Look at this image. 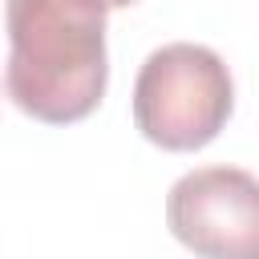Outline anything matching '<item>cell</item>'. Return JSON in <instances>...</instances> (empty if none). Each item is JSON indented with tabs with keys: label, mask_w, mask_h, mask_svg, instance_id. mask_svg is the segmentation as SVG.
I'll use <instances>...</instances> for the list:
<instances>
[{
	"label": "cell",
	"mask_w": 259,
	"mask_h": 259,
	"mask_svg": "<svg viewBox=\"0 0 259 259\" xmlns=\"http://www.w3.org/2000/svg\"><path fill=\"white\" fill-rule=\"evenodd\" d=\"M105 12H113L109 0H4V85L20 113L73 125L101 105L109 81Z\"/></svg>",
	"instance_id": "cell-1"
},
{
	"label": "cell",
	"mask_w": 259,
	"mask_h": 259,
	"mask_svg": "<svg viewBox=\"0 0 259 259\" xmlns=\"http://www.w3.org/2000/svg\"><path fill=\"white\" fill-rule=\"evenodd\" d=\"M235 109V81L227 61L190 40L154 49L134 81V125L146 142L170 154L210 146Z\"/></svg>",
	"instance_id": "cell-2"
},
{
	"label": "cell",
	"mask_w": 259,
	"mask_h": 259,
	"mask_svg": "<svg viewBox=\"0 0 259 259\" xmlns=\"http://www.w3.org/2000/svg\"><path fill=\"white\" fill-rule=\"evenodd\" d=\"M174 239L206 259H259V178L239 166H198L166 194Z\"/></svg>",
	"instance_id": "cell-3"
},
{
	"label": "cell",
	"mask_w": 259,
	"mask_h": 259,
	"mask_svg": "<svg viewBox=\"0 0 259 259\" xmlns=\"http://www.w3.org/2000/svg\"><path fill=\"white\" fill-rule=\"evenodd\" d=\"M130 4H138V0H109V8H130Z\"/></svg>",
	"instance_id": "cell-4"
}]
</instances>
